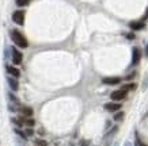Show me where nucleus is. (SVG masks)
I'll return each instance as SVG.
<instances>
[{
    "mask_svg": "<svg viewBox=\"0 0 148 146\" xmlns=\"http://www.w3.org/2000/svg\"><path fill=\"white\" fill-rule=\"evenodd\" d=\"M12 62L15 65H19L22 62V53L19 50H16L15 48H12Z\"/></svg>",
    "mask_w": 148,
    "mask_h": 146,
    "instance_id": "obj_6",
    "label": "nucleus"
},
{
    "mask_svg": "<svg viewBox=\"0 0 148 146\" xmlns=\"http://www.w3.org/2000/svg\"><path fill=\"white\" fill-rule=\"evenodd\" d=\"M124 146H132V143H130V142H125V145Z\"/></svg>",
    "mask_w": 148,
    "mask_h": 146,
    "instance_id": "obj_23",
    "label": "nucleus"
},
{
    "mask_svg": "<svg viewBox=\"0 0 148 146\" xmlns=\"http://www.w3.org/2000/svg\"><path fill=\"white\" fill-rule=\"evenodd\" d=\"M36 143L38 146H48V142L45 139H36Z\"/></svg>",
    "mask_w": 148,
    "mask_h": 146,
    "instance_id": "obj_16",
    "label": "nucleus"
},
{
    "mask_svg": "<svg viewBox=\"0 0 148 146\" xmlns=\"http://www.w3.org/2000/svg\"><path fill=\"white\" fill-rule=\"evenodd\" d=\"M30 1L32 0H16V5L18 7H25V5L30 4Z\"/></svg>",
    "mask_w": 148,
    "mask_h": 146,
    "instance_id": "obj_14",
    "label": "nucleus"
},
{
    "mask_svg": "<svg viewBox=\"0 0 148 146\" xmlns=\"http://www.w3.org/2000/svg\"><path fill=\"white\" fill-rule=\"evenodd\" d=\"M136 146H139V145H136Z\"/></svg>",
    "mask_w": 148,
    "mask_h": 146,
    "instance_id": "obj_25",
    "label": "nucleus"
},
{
    "mask_svg": "<svg viewBox=\"0 0 148 146\" xmlns=\"http://www.w3.org/2000/svg\"><path fill=\"white\" fill-rule=\"evenodd\" d=\"M21 122H22L23 124H26V126H29V127H33V126L36 124L34 119H32V118H26V116H22V118H21Z\"/></svg>",
    "mask_w": 148,
    "mask_h": 146,
    "instance_id": "obj_10",
    "label": "nucleus"
},
{
    "mask_svg": "<svg viewBox=\"0 0 148 146\" xmlns=\"http://www.w3.org/2000/svg\"><path fill=\"white\" fill-rule=\"evenodd\" d=\"M122 80L120 77H105L102 79V83L106 85H116V84H120Z\"/></svg>",
    "mask_w": 148,
    "mask_h": 146,
    "instance_id": "obj_5",
    "label": "nucleus"
},
{
    "mask_svg": "<svg viewBox=\"0 0 148 146\" xmlns=\"http://www.w3.org/2000/svg\"><path fill=\"white\" fill-rule=\"evenodd\" d=\"M147 56H148V46H147Z\"/></svg>",
    "mask_w": 148,
    "mask_h": 146,
    "instance_id": "obj_24",
    "label": "nucleus"
},
{
    "mask_svg": "<svg viewBox=\"0 0 148 146\" xmlns=\"http://www.w3.org/2000/svg\"><path fill=\"white\" fill-rule=\"evenodd\" d=\"M116 131H117V127H114V128H113V130H112V131H110V133H109L108 135H106V137H110V135H113V134L116 133Z\"/></svg>",
    "mask_w": 148,
    "mask_h": 146,
    "instance_id": "obj_19",
    "label": "nucleus"
},
{
    "mask_svg": "<svg viewBox=\"0 0 148 146\" xmlns=\"http://www.w3.org/2000/svg\"><path fill=\"white\" fill-rule=\"evenodd\" d=\"M19 112L22 114V116H26V118H32L33 116V110L30 107H22V108H19Z\"/></svg>",
    "mask_w": 148,
    "mask_h": 146,
    "instance_id": "obj_8",
    "label": "nucleus"
},
{
    "mask_svg": "<svg viewBox=\"0 0 148 146\" xmlns=\"http://www.w3.org/2000/svg\"><path fill=\"white\" fill-rule=\"evenodd\" d=\"M7 71L11 73V75L14 76V77H19L21 76V73H19V71L16 69V68H12V67H7Z\"/></svg>",
    "mask_w": 148,
    "mask_h": 146,
    "instance_id": "obj_13",
    "label": "nucleus"
},
{
    "mask_svg": "<svg viewBox=\"0 0 148 146\" xmlns=\"http://www.w3.org/2000/svg\"><path fill=\"white\" fill-rule=\"evenodd\" d=\"M88 145V142L87 141H83V142H80V146H87Z\"/></svg>",
    "mask_w": 148,
    "mask_h": 146,
    "instance_id": "obj_22",
    "label": "nucleus"
},
{
    "mask_svg": "<svg viewBox=\"0 0 148 146\" xmlns=\"http://www.w3.org/2000/svg\"><path fill=\"white\" fill-rule=\"evenodd\" d=\"M126 38H128V39H133V38H135V34H126Z\"/></svg>",
    "mask_w": 148,
    "mask_h": 146,
    "instance_id": "obj_20",
    "label": "nucleus"
},
{
    "mask_svg": "<svg viewBox=\"0 0 148 146\" xmlns=\"http://www.w3.org/2000/svg\"><path fill=\"white\" fill-rule=\"evenodd\" d=\"M110 97H112V100H114V102H121V100H124L126 97V91H124V89H117V91L110 93Z\"/></svg>",
    "mask_w": 148,
    "mask_h": 146,
    "instance_id": "obj_2",
    "label": "nucleus"
},
{
    "mask_svg": "<svg viewBox=\"0 0 148 146\" xmlns=\"http://www.w3.org/2000/svg\"><path fill=\"white\" fill-rule=\"evenodd\" d=\"M12 20L16 23V24L22 26L23 23H25V12H23V11H15V12L12 14Z\"/></svg>",
    "mask_w": 148,
    "mask_h": 146,
    "instance_id": "obj_3",
    "label": "nucleus"
},
{
    "mask_svg": "<svg viewBox=\"0 0 148 146\" xmlns=\"http://www.w3.org/2000/svg\"><path fill=\"white\" fill-rule=\"evenodd\" d=\"M26 134H27V135H33V130H32V128H27Z\"/></svg>",
    "mask_w": 148,
    "mask_h": 146,
    "instance_id": "obj_21",
    "label": "nucleus"
},
{
    "mask_svg": "<svg viewBox=\"0 0 148 146\" xmlns=\"http://www.w3.org/2000/svg\"><path fill=\"white\" fill-rule=\"evenodd\" d=\"M16 134H19V135H21V137H22L23 139H27L26 134H25V133H22V131H21V130H16Z\"/></svg>",
    "mask_w": 148,
    "mask_h": 146,
    "instance_id": "obj_17",
    "label": "nucleus"
},
{
    "mask_svg": "<svg viewBox=\"0 0 148 146\" xmlns=\"http://www.w3.org/2000/svg\"><path fill=\"white\" fill-rule=\"evenodd\" d=\"M11 38H12V41L15 42V45H16V46H19V48L26 49L27 46H29L27 39L23 37L22 33H19L18 30H12V31H11Z\"/></svg>",
    "mask_w": 148,
    "mask_h": 146,
    "instance_id": "obj_1",
    "label": "nucleus"
},
{
    "mask_svg": "<svg viewBox=\"0 0 148 146\" xmlns=\"http://www.w3.org/2000/svg\"><path fill=\"white\" fill-rule=\"evenodd\" d=\"M8 84H10V87H11V89H12V91H18L19 84H18V81H16L15 79H11V77H10V79H8Z\"/></svg>",
    "mask_w": 148,
    "mask_h": 146,
    "instance_id": "obj_11",
    "label": "nucleus"
},
{
    "mask_svg": "<svg viewBox=\"0 0 148 146\" xmlns=\"http://www.w3.org/2000/svg\"><path fill=\"white\" fill-rule=\"evenodd\" d=\"M137 145H139V146H148V145H145L144 142H141V139H140L139 137H137Z\"/></svg>",
    "mask_w": 148,
    "mask_h": 146,
    "instance_id": "obj_18",
    "label": "nucleus"
},
{
    "mask_svg": "<svg viewBox=\"0 0 148 146\" xmlns=\"http://www.w3.org/2000/svg\"><path fill=\"white\" fill-rule=\"evenodd\" d=\"M140 58H141V52H140L139 48H135L133 52H132V64H133V65H137L140 62Z\"/></svg>",
    "mask_w": 148,
    "mask_h": 146,
    "instance_id": "obj_4",
    "label": "nucleus"
},
{
    "mask_svg": "<svg viewBox=\"0 0 148 146\" xmlns=\"http://www.w3.org/2000/svg\"><path fill=\"white\" fill-rule=\"evenodd\" d=\"M124 119V112H117L116 115H114V120H117V122H118V120H122Z\"/></svg>",
    "mask_w": 148,
    "mask_h": 146,
    "instance_id": "obj_15",
    "label": "nucleus"
},
{
    "mask_svg": "<svg viewBox=\"0 0 148 146\" xmlns=\"http://www.w3.org/2000/svg\"><path fill=\"white\" fill-rule=\"evenodd\" d=\"M144 22H130L129 23V27L132 30H143L144 29Z\"/></svg>",
    "mask_w": 148,
    "mask_h": 146,
    "instance_id": "obj_9",
    "label": "nucleus"
},
{
    "mask_svg": "<svg viewBox=\"0 0 148 146\" xmlns=\"http://www.w3.org/2000/svg\"><path fill=\"white\" fill-rule=\"evenodd\" d=\"M121 89H124V91H133V89H136V84L135 83H128V84H124L121 87Z\"/></svg>",
    "mask_w": 148,
    "mask_h": 146,
    "instance_id": "obj_12",
    "label": "nucleus"
},
{
    "mask_svg": "<svg viewBox=\"0 0 148 146\" xmlns=\"http://www.w3.org/2000/svg\"><path fill=\"white\" fill-rule=\"evenodd\" d=\"M105 108L108 111H110V112H114V111L121 110V104H118V103H106Z\"/></svg>",
    "mask_w": 148,
    "mask_h": 146,
    "instance_id": "obj_7",
    "label": "nucleus"
}]
</instances>
